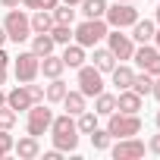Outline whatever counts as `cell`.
<instances>
[{
	"mask_svg": "<svg viewBox=\"0 0 160 160\" xmlns=\"http://www.w3.org/2000/svg\"><path fill=\"white\" fill-rule=\"evenodd\" d=\"M107 32H110L107 19H82L78 25H72V41L82 44L85 50H91V47H98L107 38Z\"/></svg>",
	"mask_w": 160,
	"mask_h": 160,
	"instance_id": "obj_1",
	"label": "cell"
},
{
	"mask_svg": "<svg viewBox=\"0 0 160 160\" xmlns=\"http://www.w3.org/2000/svg\"><path fill=\"white\" fill-rule=\"evenodd\" d=\"M3 32H7V41H13V44H25L28 38H32V19H28V13L25 10H7V16H3Z\"/></svg>",
	"mask_w": 160,
	"mask_h": 160,
	"instance_id": "obj_2",
	"label": "cell"
},
{
	"mask_svg": "<svg viewBox=\"0 0 160 160\" xmlns=\"http://www.w3.org/2000/svg\"><path fill=\"white\" fill-rule=\"evenodd\" d=\"M107 119V132L113 135V138H132V135H141V129H144V122H141V113H110V116H104Z\"/></svg>",
	"mask_w": 160,
	"mask_h": 160,
	"instance_id": "obj_3",
	"label": "cell"
},
{
	"mask_svg": "<svg viewBox=\"0 0 160 160\" xmlns=\"http://www.w3.org/2000/svg\"><path fill=\"white\" fill-rule=\"evenodd\" d=\"M50 122H53V110H50L47 101L32 104V107L25 110V132H28V135H35V138L47 135V132H50Z\"/></svg>",
	"mask_w": 160,
	"mask_h": 160,
	"instance_id": "obj_4",
	"label": "cell"
},
{
	"mask_svg": "<svg viewBox=\"0 0 160 160\" xmlns=\"http://www.w3.org/2000/svg\"><path fill=\"white\" fill-rule=\"evenodd\" d=\"M138 16H141L138 7H135V3H122V0L107 3V13H104V19H107L110 28H132Z\"/></svg>",
	"mask_w": 160,
	"mask_h": 160,
	"instance_id": "obj_5",
	"label": "cell"
},
{
	"mask_svg": "<svg viewBox=\"0 0 160 160\" xmlns=\"http://www.w3.org/2000/svg\"><path fill=\"white\" fill-rule=\"evenodd\" d=\"M75 85H78V91H82L85 98H94V94H101V91L107 88L104 72L94 69L91 63H85V66H78V69H75Z\"/></svg>",
	"mask_w": 160,
	"mask_h": 160,
	"instance_id": "obj_6",
	"label": "cell"
},
{
	"mask_svg": "<svg viewBox=\"0 0 160 160\" xmlns=\"http://www.w3.org/2000/svg\"><path fill=\"white\" fill-rule=\"evenodd\" d=\"M13 75H16V82H35V78L41 75V57L32 53V50H19L13 57Z\"/></svg>",
	"mask_w": 160,
	"mask_h": 160,
	"instance_id": "obj_7",
	"label": "cell"
},
{
	"mask_svg": "<svg viewBox=\"0 0 160 160\" xmlns=\"http://www.w3.org/2000/svg\"><path fill=\"white\" fill-rule=\"evenodd\" d=\"M104 41H107V47L113 50V57H116L119 63H129V60H132L135 41H132V35H126V28H110Z\"/></svg>",
	"mask_w": 160,
	"mask_h": 160,
	"instance_id": "obj_8",
	"label": "cell"
},
{
	"mask_svg": "<svg viewBox=\"0 0 160 160\" xmlns=\"http://www.w3.org/2000/svg\"><path fill=\"white\" fill-rule=\"evenodd\" d=\"M144 151H148V144L138 135H132V138H113V144H110L113 160H141Z\"/></svg>",
	"mask_w": 160,
	"mask_h": 160,
	"instance_id": "obj_9",
	"label": "cell"
},
{
	"mask_svg": "<svg viewBox=\"0 0 160 160\" xmlns=\"http://www.w3.org/2000/svg\"><path fill=\"white\" fill-rule=\"evenodd\" d=\"M132 63L141 69V72H151V75H160V50L154 44H135V53H132Z\"/></svg>",
	"mask_w": 160,
	"mask_h": 160,
	"instance_id": "obj_10",
	"label": "cell"
},
{
	"mask_svg": "<svg viewBox=\"0 0 160 160\" xmlns=\"http://www.w3.org/2000/svg\"><path fill=\"white\" fill-rule=\"evenodd\" d=\"M32 104H35V101H32V94H28V88H25L22 82H19L16 88H10V91H7V107H10V110H16V113H25Z\"/></svg>",
	"mask_w": 160,
	"mask_h": 160,
	"instance_id": "obj_11",
	"label": "cell"
},
{
	"mask_svg": "<svg viewBox=\"0 0 160 160\" xmlns=\"http://www.w3.org/2000/svg\"><path fill=\"white\" fill-rule=\"evenodd\" d=\"M13 154L19 157V160H35V157H41V141L35 138V135H22L16 144H13Z\"/></svg>",
	"mask_w": 160,
	"mask_h": 160,
	"instance_id": "obj_12",
	"label": "cell"
},
{
	"mask_svg": "<svg viewBox=\"0 0 160 160\" xmlns=\"http://www.w3.org/2000/svg\"><path fill=\"white\" fill-rule=\"evenodd\" d=\"M141 107H144V98L135 94L132 88H122L116 94V110L119 113H141Z\"/></svg>",
	"mask_w": 160,
	"mask_h": 160,
	"instance_id": "obj_13",
	"label": "cell"
},
{
	"mask_svg": "<svg viewBox=\"0 0 160 160\" xmlns=\"http://www.w3.org/2000/svg\"><path fill=\"white\" fill-rule=\"evenodd\" d=\"M63 63H66V69H78V66H85V60H88V50L82 47V44H75V41H69V44H63Z\"/></svg>",
	"mask_w": 160,
	"mask_h": 160,
	"instance_id": "obj_14",
	"label": "cell"
},
{
	"mask_svg": "<svg viewBox=\"0 0 160 160\" xmlns=\"http://www.w3.org/2000/svg\"><path fill=\"white\" fill-rule=\"evenodd\" d=\"M91 50H94V53H91V66H94V69H101L104 75H110V69L119 63V60L113 57V50H110L107 44H104V47L98 44V47H91Z\"/></svg>",
	"mask_w": 160,
	"mask_h": 160,
	"instance_id": "obj_15",
	"label": "cell"
},
{
	"mask_svg": "<svg viewBox=\"0 0 160 160\" xmlns=\"http://www.w3.org/2000/svg\"><path fill=\"white\" fill-rule=\"evenodd\" d=\"M154 32H157V22L138 16L135 25H132V41H135V44H151V41H154Z\"/></svg>",
	"mask_w": 160,
	"mask_h": 160,
	"instance_id": "obj_16",
	"label": "cell"
},
{
	"mask_svg": "<svg viewBox=\"0 0 160 160\" xmlns=\"http://www.w3.org/2000/svg\"><path fill=\"white\" fill-rule=\"evenodd\" d=\"M132 78H135V69H132L129 63H116V66L110 69V82L116 85V91L132 88Z\"/></svg>",
	"mask_w": 160,
	"mask_h": 160,
	"instance_id": "obj_17",
	"label": "cell"
},
{
	"mask_svg": "<svg viewBox=\"0 0 160 160\" xmlns=\"http://www.w3.org/2000/svg\"><path fill=\"white\" fill-rule=\"evenodd\" d=\"M60 104H63V110H66V113H72V116H78L82 110H88V98L78 91V88H69V91H66V98H63Z\"/></svg>",
	"mask_w": 160,
	"mask_h": 160,
	"instance_id": "obj_18",
	"label": "cell"
},
{
	"mask_svg": "<svg viewBox=\"0 0 160 160\" xmlns=\"http://www.w3.org/2000/svg\"><path fill=\"white\" fill-rule=\"evenodd\" d=\"M63 72H66V63H63L60 53H47V57H41V75H44V78H60Z\"/></svg>",
	"mask_w": 160,
	"mask_h": 160,
	"instance_id": "obj_19",
	"label": "cell"
},
{
	"mask_svg": "<svg viewBox=\"0 0 160 160\" xmlns=\"http://www.w3.org/2000/svg\"><path fill=\"white\" fill-rule=\"evenodd\" d=\"M32 35H44L53 28V13L50 10H32Z\"/></svg>",
	"mask_w": 160,
	"mask_h": 160,
	"instance_id": "obj_20",
	"label": "cell"
},
{
	"mask_svg": "<svg viewBox=\"0 0 160 160\" xmlns=\"http://www.w3.org/2000/svg\"><path fill=\"white\" fill-rule=\"evenodd\" d=\"M78 13H82V19H104L107 0H78Z\"/></svg>",
	"mask_w": 160,
	"mask_h": 160,
	"instance_id": "obj_21",
	"label": "cell"
},
{
	"mask_svg": "<svg viewBox=\"0 0 160 160\" xmlns=\"http://www.w3.org/2000/svg\"><path fill=\"white\" fill-rule=\"evenodd\" d=\"M66 91H69V85L63 82V75L60 78H50V85H44V101L47 104H60L66 98Z\"/></svg>",
	"mask_w": 160,
	"mask_h": 160,
	"instance_id": "obj_22",
	"label": "cell"
},
{
	"mask_svg": "<svg viewBox=\"0 0 160 160\" xmlns=\"http://www.w3.org/2000/svg\"><path fill=\"white\" fill-rule=\"evenodd\" d=\"M94 113H98V116H110V113H116V94H110L107 88H104L101 94H94Z\"/></svg>",
	"mask_w": 160,
	"mask_h": 160,
	"instance_id": "obj_23",
	"label": "cell"
},
{
	"mask_svg": "<svg viewBox=\"0 0 160 160\" xmlns=\"http://www.w3.org/2000/svg\"><path fill=\"white\" fill-rule=\"evenodd\" d=\"M101 126V116L94 113V110H82L75 116V129H78V135H88V132H94Z\"/></svg>",
	"mask_w": 160,
	"mask_h": 160,
	"instance_id": "obj_24",
	"label": "cell"
},
{
	"mask_svg": "<svg viewBox=\"0 0 160 160\" xmlns=\"http://www.w3.org/2000/svg\"><path fill=\"white\" fill-rule=\"evenodd\" d=\"M28 41H32V53H38V57H47V53H53V50H57V44H53L50 32H44V35H32Z\"/></svg>",
	"mask_w": 160,
	"mask_h": 160,
	"instance_id": "obj_25",
	"label": "cell"
},
{
	"mask_svg": "<svg viewBox=\"0 0 160 160\" xmlns=\"http://www.w3.org/2000/svg\"><path fill=\"white\" fill-rule=\"evenodd\" d=\"M50 13H53V22H63V25H75V16H78V10L72 3H63V0H60Z\"/></svg>",
	"mask_w": 160,
	"mask_h": 160,
	"instance_id": "obj_26",
	"label": "cell"
},
{
	"mask_svg": "<svg viewBox=\"0 0 160 160\" xmlns=\"http://www.w3.org/2000/svg\"><path fill=\"white\" fill-rule=\"evenodd\" d=\"M151 88H154V75L151 72H135V78H132V91L135 94H141V98H151Z\"/></svg>",
	"mask_w": 160,
	"mask_h": 160,
	"instance_id": "obj_27",
	"label": "cell"
},
{
	"mask_svg": "<svg viewBox=\"0 0 160 160\" xmlns=\"http://www.w3.org/2000/svg\"><path fill=\"white\" fill-rule=\"evenodd\" d=\"M50 141H53V148H57V151L69 154V151H75V148H78V132H63V135H50Z\"/></svg>",
	"mask_w": 160,
	"mask_h": 160,
	"instance_id": "obj_28",
	"label": "cell"
},
{
	"mask_svg": "<svg viewBox=\"0 0 160 160\" xmlns=\"http://www.w3.org/2000/svg\"><path fill=\"white\" fill-rule=\"evenodd\" d=\"M88 138H91V148L94 151H110V144H113V135L107 132V129H94V132H88Z\"/></svg>",
	"mask_w": 160,
	"mask_h": 160,
	"instance_id": "obj_29",
	"label": "cell"
},
{
	"mask_svg": "<svg viewBox=\"0 0 160 160\" xmlns=\"http://www.w3.org/2000/svg\"><path fill=\"white\" fill-rule=\"evenodd\" d=\"M50 38H53V44H57V47L69 44V41H72V25H63V22H53V28H50Z\"/></svg>",
	"mask_w": 160,
	"mask_h": 160,
	"instance_id": "obj_30",
	"label": "cell"
},
{
	"mask_svg": "<svg viewBox=\"0 0 160 160\" xmlns=\"http://www.w3.org/2000/svg\"><path fill=\"white\" fill-rule=\"evenodd\" d=\"M16 119H19V113H16V110H10L7 104L0 107V129H10V132H13V126H16Z\"/></svg>",
	"mask_w": 160,
	"mask_h": 160,
	"instance_id": "obj_31",
	"label": "cell"
},
{
	"mask_svg": "<svg viewBox=\"0 0 160 160\" xmlns=\"http://www.w3.org/2000/svg\"><path fill=\"white\" fill-rule=\"evenodd\" d=\"M13 144H16V138L10 135V129H0V160L7 154H13Z\"/></svg>",
	"mask_w": 160,
	"mask_h": 160,
	"instance_id": "obj_32",
	"label": "cell"
},
{
	"mask_svg": "<svg viewBox=\"0 0 160 160\" xmlns=\"http://www.w3.org/2000/svg\"><path fill=\"white\" fill-rule=\"evenodd\" d=\"M57 3H60V0H22L25 10H53Z\"/></svg>",
	"mask_w": 160,
	"mask_h": 160,
	"instance_id": "obj_33",
	"label": "cell"
},
{
	"mask_svg": "<svg viewBox=\"0 0 160 160\" xmlns=\"http://www.w3.org/2000/svg\"><path fill=\"white\" fill-rule=\"evenodd\" d=\"M25 88H28V94H32V101H35V104H41V101H44V85H35V82H25Z\"/></svg>",
	"mask_w": 160,
	"mask_h": 160,
	"instance_id": "obj_34",
	"label": "cell"
},
{
	"mask_svg": "<svg viewBox=\"0 0 160 160\" xmlns=\"http://www.w3.org/2000/svg\"><path fill=\"white\" fill-rule=\"evenodd\" d=\"M148 151L160 157V129H157V135H151V138H148Z\"/></svg>",
	"mask_w": 160,
	"mask_h": 160,
	"instance_id": "obj_35",
	"label": "cell"
},
{
	"mask_svg": "<svg viewBox=\"0 0 160 160\" xmlns=\"http://www.w3.org/2000/svg\"><path fill=\"white\" fill-rule=\"evenodd\" d=\"M10 63H13V57L7 53V47H0V69H10Z\"/></svg>",
	"mask_w": 160,
	"mask_h": 160,
	"instance_id": "obj_36",
	"label": "cell"
},
{
	"mask_svg": "<svg viewBox=\"0 0 160 160\" xmlns=\"http://www.w3.org/2000/svg\"><path fill=\"white\" fill-rule=\"evenodd\" d=\"M151 98L160 104V75H154V88H151Z\"/></svg>",
	"mask_w": 160,
	"mask_h": 160,
	"instance_id": "obj_37",
	"label": "cell"
},
{
	"mask_svg": "<svg viewBox=\"0 0 160 160\" xmlns=\"http://www.w3.org/2000/svg\"><path fill=\"white\" fill-rule=\"evenodd\" d=\"M44 160H63V151L50 148V151H44Z\"/></svg>",
	"mask_w": 160,
	"mask_h": 160,
	"instance_id": "obj_38",
	"label": "cell"
},
{
	"mask_svg": "<svg viewBox=\"0 0 160 160\" xmlns=\"http://www.w3.org/2000/svg\"><path fill=\"white\" fill-rule=\"evenodd\" d=\"M0 7L3 10H16V7H22V0H0Z\"/></svg>",
	"mask_w": 160,
	"mask_h": 160,
	"instance_id": "obj_39",
	"label": "cell"
},
{
	"mask_svg": "<svg viewBox=\"0 0 160 160\" xmlns=\"http://www.w3.org/2000/svg\"><path fill=\"white\" fill-rule=\"evenodd\" d=\"M7 78H10V69H0V88L7 85Z\"/></svg>",
	"mask_w": 160,
	"mask_h": 160,
	"instance_id": "obj_40",
	"label": "cell"
},
{
	"mask_svg": "<svg viewBox=\"0 0 160 160\" xmlns=\"http://www.w3.org/2000/svg\"><path fill=\"white\" fill-rule=\"evenodd\" d=\"M151 44H154V47L160 50V25H157V32H154V41H151Z\"/></svg>",
	"mask_w": 160,
	"mask_h": 160,
	"instance_id": "obj_41",
	"label": "cell"
},
{
	"mask_svg": "<svg viewBox=\"0 0 160 160\" xmlns=\"http://www.w3.org/2000/svg\"><path fill=\"white\" fill-rule=\"evenodd\" d=\"M154 3H157V10H154V22L160 25V0H154Z\"/></svg>",
	"mask_w": 160,
	"mask_h": 160,
	"instance_id": "obj_42",
	"label": "cell"
},
{
	"mask_svg": "<svg viewBox=\"0 0 160 160\" xmlns=\"http://www.w3.org/2000/svg\"><path fill=\"white\" fill-rule=\"evenodd\" d=\"M0 47H7V32H3V25H0Z\"/></svg>",
	"mask_w": 160,
	"mask_h": 160,
	"instance_id": "obj_43",
	"label": "cell"
},
{
	"mask_svg": "<svg viewBox=\"0 0 160 160\" xmlns=\"http://www.w3.org/2000/svg\"><path fill=\"white\" fill-rule=\"evenodd\" d=\"M3 104H7V91H3V88H0V107H3Z\"/></svg>",
	"mask_w": 160,
	"mask_h": 160,
	"instance_id": "obj_44",
	"label": "cell"
},
{
	"mask_svg": "<svg viewBox=\"0 0 160 160\" xmlns=\"http://www.w3.org/2000/svg\"><path fill=\"white\" fill-rule=\"evenodd\" d=\"M154 122H157V129H160V110H157V116H154Z\"/></svg>",
	"mask_w": 160,
	"mask_h": 160,
	"instance_id": "obj_45",
	"label": "cell"
},
{
	"mask_svg": "<svg viewBox=\"0 0 160 160\" xmlns=\"http://www.w3.org/2000/svg\"><path fill=\"white\" fill-rule=\"evenodd\" d=\"M63 3H72V7H78V0H63Z\"/></svg>",
	"mask_w": 160,
	"mask_h": 160,
	"instance_id": "obj_46",
	"label": "cell"
},
{
	"mask_svg": "<svg viewBox=\"0 0 160 160\" xmlns=\"http://www.w3.org/2000/svg\"><path fill=\"white\" fill-rule=\"evenodd\" d=\"M122 3H135V0H122Z\"/></svg>",
	"mask_w": 160,
	"mask_h": 160,
	"instance_id": "obj_47",
	"label": "cell"
}]
</instances>
